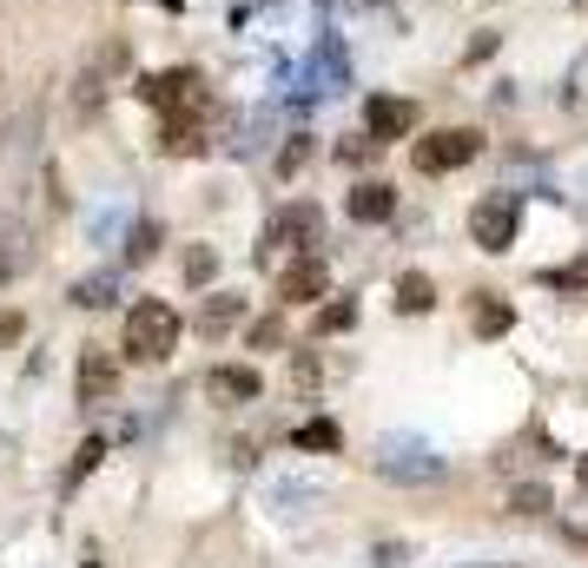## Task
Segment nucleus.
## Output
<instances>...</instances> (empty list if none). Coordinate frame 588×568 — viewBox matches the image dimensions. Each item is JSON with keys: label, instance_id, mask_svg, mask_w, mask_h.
<instances>
[{"label": "nucleus", "instance_id": "aec40b11", "mask_svg": "<svg viewBox=\"0 0 588 568\" xmlns=\"http://www.w3.org/2000/svg\"><path fill=\"white\" fill-rule=\"evenodd\" d=\"M99 463H106V437H86V443H79V457H73V470H66V490H73L79 476H93Z\"/></svg>", "mask_w": 588, "mask_h": 568}, {"label": "nucleus", "instance_id": "9b49d317", "mask_svg": "<svg viewBox=\"0 0 588 568\" xmlns=\"http://www.w3.org/2000/svg\"><path fill=\"white\" fill-rule=\"evenodd\" d=\"M344 212L357 225H384V218H397V185L391 179H357L351 199H344Z\"/></svg>", "mask_w": 588, "mask_h": 568}, {"label": "nucleus", "instance_id": "423d86ee", "mask_svg": "<svg viewBox=\"0 0 588 568\" xmlns=\"http://www.w3.org/2000/svg\"><path fill=\"white\" fill-rule=\"evenodd\" d=\"M126 60H132V46H126V40H106V46H99V53L79 66V79H73V119H93V112H99V99H106V79H113Z\"/></svg>", "mask_w": 588, "mask_h": 568}, {"label": "nucleus", "instance_id": "9d476101", "mask_svg": "<svg viewBox=\"0 0 588 568\" xmlns=\"http://www.w3.org/2000/svg\"><path fill=\"white\" fill-rule=\"evenodd\" d=\"M73 390H79V404H106L119 390V364L106 344H79V384Z\"/></svg>", "mask_w": 588, "mask_h": 568}, {"label": "nucleus", "instance_id": "20e7f679", "mask_svg": "<svg viewBox=\"0 0 588 568\" xmlns=\"http://www.w3.org/2000/svg\"><path fill=\"white\" fill-rule=\"evenodd\" d=\"M516 232H523V199H516V192H483V199L470 205V238H477V251L503 258V251L516 245Z\"/></svg>", "mask_w": 588, "mask_h": 568}, {"label": "nucleus", "instance_id": "4468645a", "mask_svg": "<svg viewBox=\"0 0 588 568\" xmlns=\"http://www.w3.org/2000/svg\"><path fill=\"white\" fill-rule=\"evenodd\" d=\"M238 318H245V298H238V291H212V298L199 304V337H225Z\"/></svg>", "mask_w": 588, "mask_h": 568}, {"label": "nucleus", "instance_id": "f8f14e48", "mask_svg": "<svg viewBox=\"0 0 588 568\" xmlns=\"http://www.w3.org/2000/svg\"><path fill=\"white\" fill-rule=\"evenodd\" d=\"M377 470L397 476V483H430V476H443V457H430V450H417V443H384Z\"/></svg>", "mask_w": 588, "mask_h": 568}, {"label": "nucleus", "instance_id": "f03ea898", "mask_svg": "<svg viewBox=\"0 0 588 568\" xmlns=\"http://www.w3.org/2000/svg\"><path fill=\"white\" fill-rule=\"evenodd\" d=\"M172 344H179V311H172L165 298H139V304L126 311L119 351H126L132 364H165V357H172Z\"/></svg>", "mask_w": 588, "mask_h": 568}, {"label": "nucleus", "instance_id": "b1692460", "mask_svg": "<svg viewBox=\"0 0 588 568\" xmlns=\"http://www.w3.org/2000/svg\"><path fill=\"white\" fill-rule=\"evenodd\" d=\"M543 285H556V291H582V285H588V258L563 265V271H543Z\"/></svg>", "mask_w": 588, "mask_h": 568}, {"label": "nucleus", "instance_id": "6ab92c4d", "mask_svg": "<svg viewBox=\"0 0 588 568\" xmlns=\"http://www.w3.org/2000/svg\"><path fill=\"white\" fill-rule=\"evenodd\" d=\"M212 271H218V251H212V245H192V251H185V285L199 291V285H212Z\"/></svg>", "mask_w": 588, "mask_h": 568}, {"label": "nucleus", "instance_id": "7c9ffc66", "mask_svg": "<svg viewBox=\"0 0 588 568\" xmlns=\"http://www.w3.org/2000/svg\"><path fill=\"white\" fill-rule=\"evenodd\" d=\"M86 568H99V562H86Z\"/></svg>", "mask_w": 588, "mask_h": 568}, {"label": "nucleus", "instance_id": "bb28decb", "mask_svg": "<svg viewBox=\"0 0 588 568\" xmlns=\"http://www.w3.org/2000/svg\"><path fill=\"white\" fill-rule=\"evenodd\" d=\"M371 146H377L371 132H364V139H344V146H338V159H344V165H364V159H371Z\"/></svg>", "mask_w": 588, "mask_h": 568}, {"label": "nucleus", "instance_id": "2f4dec72", "mask_svg": "<svg viewBox=\"0 0 588 568\" xmlns=\"http://www.w3.org/2000/svg\"><path fill=\"white\" fill-rule=\"evenodd\" d=\"M582 7H588V0H582Z\"/></svg>", "mask_w": 588, "mask_h": 568}, {"label": "nucleus", "instance_id": "1a4fd4ad", "mask_svg": "<svg viewBox=\"0 0 588 568\" xmlns=\"http://www.w3.org/2000/svg\"><path fill=\"white\" fill-rule=\"evenodd\" d=\"M152 146H159L165 159H199V152L212 146V119H199V112H159Z\"/></svg>", "mask_w": 588, "mask_h": 568}, {"label": "nucleus", "instance_id": "393cba45", "mask_svg": "<svg viewBox=\"0 0 588 568\" xmlns=\"http://www.w3.org/2000/svg\"><path fill=\"white\" fill-rule=\"evenodd\" d=\"M245 344H252V351H278V344H285V324H278V318H258Z\"/></svg>", "mask_w": 588, "mask_h": 568}, {"label": "nucleus", "instance_id": "cd10ccee", "mask_svg": "<svg viewBox=\"0 0 588 568\" xmlns=\"http://www.w3.org/2000/svg\"><path fill=\"white\" fill-rule=\"evenodd\" d=\"M20 337V311H0V344H13Z\"/></svg>", "mask_w": 588, "mask_h": 568}, {"label": "nucleus", "instance_id": "7ed1b4c3", "mask_svg": "<svg viewBox=\"0 0 588 568\" xmlns=\"http://www.w3.org/2000/svg\"><path fill=\"white\" fill-rule=\"evenodd\" d=\"M132 93H139L146 106H159V112H199V119H212V106H218L199 66H165V73H146Z\"/></svg>", "mask_w": 588, "mask_h": 568}, {"label": "nucleus", "instance_id": "c756f323", "mask_svg": "<svg viewBox=\"0 0 588 568\" xmlns=\"http://www.w3.org/2000/svg\"><path fill=\"white\" fill-rule=\"evenodd\" d=\"M576 476H582V496H588V457H582V463H576Z\"/></svg>", "mask_w": 588, "mask_h": 568}, {"label": "nucleus", "instance_id": "39448f33", "mask_svg": "<svg viewBox=\"0 0 588 568\" xmlns=\"http://www.w3.org/2000/svg\"><path fill=\"white\" fill-rule=\"evenodd\" d=\"M477 152H483V132L477 126H443V132H430V139L410 146V165L424 179H443V172H463Z\"/></svg>", "mask_w": 588, "mask_h": 568}, {"label": "nucleus", "instance_id": "dca6fc26", "mask_svg": "<svg viewBox=\"0 0 588 568\" xmlns=\"http://www.w3.org/2000/svg\"><path fill=\"white\" fill-rule=\"evenodd\" d=\"M430 304H437V285H430L424 271H404V278H397V311L417 318V311H430Z\"/></svg>", "mask_w": 588, "mask_h": 568}, {"label": "nucleus", "instance_id": "412c9836", "mask_svg": "<svg viewBox=\"0 0 588 568\" xmlns=\"http://www.w3.org/2000/svg\"><path fill=\"white\" fill-rule=\"evenodd\" d=\"M304 159H311V132H298V139L278 152V179H298V172H304Z\"/></svg>", "mask_w": 588, "mask_h": 568}, {"label": "nucleus", "instance_id": "4be33fe9", "mask_svg": "<svg viewBox=\"0 0 588 568\" xmlns=\"http://www.w3.org/2000/svg\"><path fill=\"white\" fill-rule=\"evenodd\" d=\"M113 291H119V285H113V278L99 271V278H86V285L73 291V304H86V311H99V304H113Z\"/></svg>", "mask_w": 588, "mask_h": 568}, {"label": "nucleus", "instance_id": "a878e982", "mask_svg": "<svg viewBox=\"0 0 588 568\" xmlns=\"http://www.w3.org/2000/svg\"><path fill=\"white\" fill-rule=\"evenodd\" d=\"M516 516H549V490H516Z\"/></svg>", "mask_w": 588, "mask_h": 568}, {"label": "nucleus", "instance_id": "c85d7f7f", "mask_svg": "<svg viewBox=\"0 0 588 568\" xmlns=\"http://www.w3.org/2000/svg\"><path fill=\"white\" fill-rule=\"evenodd\" d=\"M13 271H20V258H13V251H7V238H0V285H7Z\"/></svg>", "mask_w": 588, "mask_h": 568}, {"label": "nucleus", "instance_id": "6e6552de", "mask_svg": "<svg viewBox=\"0 0 588 568\" xmlns=\"http://www.w3.org/2000/svg\"><path fill=\"white\" fill-rule=\"evenodd\" d=\"M331 291V258H324V245L318 251H298L285 271H278V298L285 304H318Z\"/></svg>", "mask_w": 588, "mask_h": 568}, {"label": "nucleus", "instance_id": "f3484780", "mask_svg": "<svg viewBox=\"0 0 588 568\" xmlns=\"http://www.w3.org/2000/svg\"><path fill=\"white\" fill-rule=\"evenodd\" d=\"M470 324H477V337H503V331L516 324V311H510V304H503L496 291H483V298H477V318H470Z\"/></svg>", "mask_w": 588, "mask_h": 568}, {"label": "nucleus", "instance_id": "a211bd4d", "mask_svg": "<svg viewBox=\"0 0 588 568\" xmlns=\"http://www.w3.org/2000/svg\"><path fill=\"white\" fill-rule=\"evenodd\" d=\"M152 251H159V225H152V218H139V225H132V238H126V265H146Z\"/></svg>", "mask_w": 588, "mask_h": 568}, {"label": "nucleus", "instance_id": "f257e3e1", "mask_svg": "<svg viewBox=\"0 0 588 568\" xmlns=\"http://www.w3.org/2000/svg\"><path fill=\"white\" fill-rule=\"evenodd\" d=\"M318 245H324V205L291 199V205H278V212L265 218V232H258V265H265V271H285L298 251H318Z\"/></svg>", "mask_w": 588, "mask_h": 568}, {"label": "nucleus", "instance_id": "ddd939ff", "mask_svg": "<svg viewBox=\"0 0 588 568\" xmlns=\"http://www.w3.org/2000/svg\"><path fill=\"white\" fill-rule=\"evenodd\" d=\"M205 390H212V404H258L265 377H258L252 364H218V371L205 377Z\"/></svg>", "mask_w": 588, "mask_h": 568}, {"label": "nucleus", "instance_id": "0eeeda50", "mask_svg": "<svg viewBox=\"0 0 588 568\" xmlns=\"http://www.w3.org/2000/svg\"><path fill=\"white\" fill-rule=\"evenodd\" d=\"M417 99H404V93H371L364 99V132L377 139V146H397V139H410L417 132Z\"/></svg>", "mask_w": 588, "mask_h": 568}, {"label": "nucleus", "instance_id": "2eb2a0df", "mask_svg": "<svg viewBox=\"0 0 588 568\" xmlns=\"http://www.w3.org/2000/svg\"><path fill=\"white\" fill-rule=\"evenodd\" d=\"M291 443H298V450H324V457H338V450H344V430H338L331 417H311V424L291 430Z\"/></svg>", "mask_w": 588, "mask_h": 568}, {"label": "nucleus", "instance_id": "5701e85b", "mask_svg": "<svg viewBox=\"0 0 588 568\" xmlns=\"http://www.w3.org/2000/svg\"><path fill=\"white\" fill-rule=\"evenodd\" d=\"M351 324H357V304H351V298H338L331 311H318V337H331V331H351Z\"/></svg>", "mask_w": 588, "mask_h": 568}]
</instances>
